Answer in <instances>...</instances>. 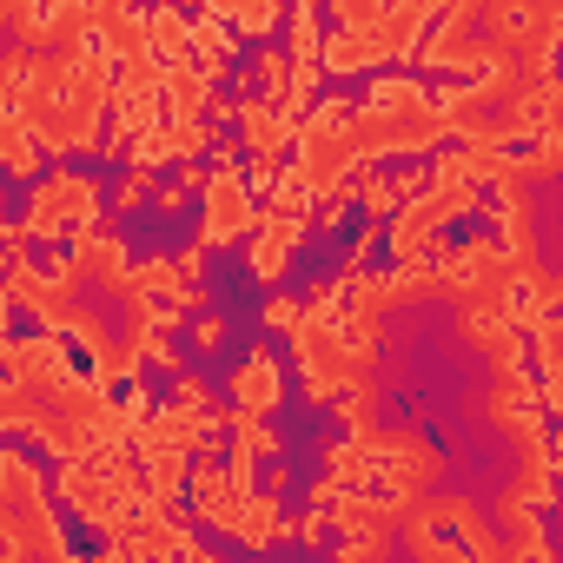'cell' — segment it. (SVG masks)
<instances>
[{
    "label": "cell",
    "instance_id": "1",
    "mask_svg": "<svg viewBox=\"0 0 563 563\" xmlns=\"http://www.w3.org/2000/svg\"><path fill=\"white\" fill-rule=\"evenodd\" d=\"M54 490L74 504V517H80L93 537H107V550H120V543H133L146 523H159V504H153V484H146L133 444H113V451H93V457L60 464Z\"/></svg>",
    "mask_w": 563,
    "mask_h": 563
},
{
    "label": "cell",
    "instance_id": "2",
    "mask_svg": "<svg viewBox=\"0 0 563 563\" xmlns=\"http://www.w3.org/2000/svg\"><path fill=\"white\" fill-rule=\"evenodd\" d=\"M192 510H199L212 530H225V537H239V543H252V550H272V543L292 537V523H286V510H278L272 490L232 477V471L212 464V457L192 464Z\"/></svg>",
    "mask_w": 563,
    "mask_h": 563
},
{
    "label": "cell",
    "instance_id": "3",
    "mask_svg": "<svg viewBox=\"0 0 563 563\" xmlns=\"http://www.w3.org/2000/svg\"><path fill=\"white\" fill-rule=\"evenodd\" d=\"M87 225H100V179L93 173H80V166H54V179H34V192H27V232L34 239H74V232H87Z\"/></svg>",
    "mask_w": 563,
    "mask_h": 563
},
{
    "label": "cell",
    "instance_id": "4",
    "mask_svg": "<svg viewBox=\"0 0 563 563\" xmlns=\"http://www.w3.org/2000/svg\"><path fill=\"white\" fill-rule=\"evenodd\" d=\"M258 199H252V173L232 159V153H212L206 166V225H199V245H239L252 225H258Z\"/></svg>",
    "mask_w": 563,
    "mask_h": 563
},
{
    "label": "cell",
    "instance_id": "5",
    "mask_svg": "<svg viewBox=\"0 0 563 563\" xmlns=\"http://www.w3.org/2000/svg\"><path fill=\"white\" fill-rule=\"evenodd\" d=\"M312 206V192H306V179L299 173H286V186L272 192V206H265V219H258V239H252V272L265 278H286L292 272V258H299V239H306V212Z\"/></svg>",
    "mask_w": 563,
    "mask_h": 563
},
{
    "label": "cell",
    "instance_id": "6",
    "mask_svg": "<svg viewBox=\"0 0 563 563\" xmlns=\"http://www.w3.org/2000/svg\"><path fill=\"white\" fill-rule=\"evenodd\" d=\"M225 391H232V411H245V418H272L278 398H286V372H278V358L258 345V352H245V358L232 365Z\"/></svg>",
    "mask_w": 563,
    "mask_h": 563
},
{
    "label": "cell",
    "instance_id": "7",
    "mask_svg": "<svg viewBox=\"0 0 563 563\" xmlns=\"http://www.w3.org/2000/svg\"><path fill=\"white\" fill-rule=\"evenodd\" d=\"M0 159H8V179H34L41 173V133L21 113H0Z\"/></svg>",
    "mask_w": 563,
    "mask_h": 563
},
{
    "label": "cell",
    "instance_id": "8",
    "mask_svg": "<svg viewBox=\"0 0 563 563\" xmlns=\"http://www.w3.org/2000/svg\"><path fill=\"white\" fill-rule=\"evenodd\" d=\"M192 60L206 67V80H225V67H232V34L212 21V8L192 14Z\"/></svg>",
    "mask_w": 563,
    "mask_h": 563
},
{
    "label": "cell",
    "instance_id": "9",
    "mask_svg": "<svg viewBox=\"0 0 563 563\" xmlns=\"http://www.w3.org/2000/svg\"><path fill=\"white\" fill-rule=\"evenodd\" d=\"M212 21H219L225 34H252V41H265V34L278 27V8H272V0H212Z\"/></svg>",
    "mask_w": 563,
    "mask_h": 563
},
{
    "label": "cell",
    "instance_id": "10",
    "mask_svg": "<svg viewBox=\"0 0 563 563\" xmlns=\"http://www.w3.org/2000/svg\"><path fill=\"white\" fill-rule=\"evenodd\" d=\"M299 319H306V306H299V299H286V292L265 299V325H272V332H286V339H292V325H299Z\"/></svg>",
    "mask_w": 563,
    "mask_h": 563
},
{
    "label": "cell",
    "instance_id": "11",
    "mask_svg": "<svg viewBox=\"0 0 563 563\" xmlns=\"http://www.w3.org/2000/svg\"><path fill=\"white\" fill-rule=\"evenodd\" d=\"M192 345H199V352H219V345H225V319H199V325H192Z\"/></svg>",
    "mask_w": 563,
    "mask_h": 563
},
{
    "label": "cell",
    "instance_id": "12",
    "mask_svg": "<svg viewBox=\"0 0 563 563\" xmlns=\"http://www.w3.org/2000/svg\"><path fill=\"white\" fill-rule=\"evenodd\" d=\"M146 179H153V173H133V179L120 186V212H133V206H146Z\"/></svg>",
    "mask_w": 563,
    "mask_h": 563
}]
</instances>
